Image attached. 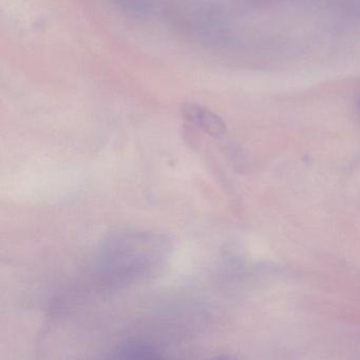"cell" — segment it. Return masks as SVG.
<instances>
[{
	"mask_svg": "<svg viewBox=\"0 0 360 360\" xmlns=\"http://www.w3.org/2000/svg\"><path fill=\"white\" fill-rule=\"evenodd\" d=\"M182 113L185 119L207 132L210 136H220L225 132V124L220 117L197 104H184Z\"/></svg>",
	"mask_w": 360,
	"mask_h": 360,
	"instance_id": "6da1fadb",
	"label": "cell"
},
{
	"mask_svg": "<svg viewBox=\"0 0 360 360\" xmlns=\"http://www.w3.org/2000/svg\"><path fill=\"white\" fill-rule=\"evenodd\" d=\"M117 358L122 359H145L157 358L158 349L153 343L144 340H127L120 343L115 349Z\"/></svg>",
	"mask_w": 360,
	"mask_h": 360,
	"instance_id": "7a4b0ae2",
	"label": "cell"
},
{
	"mask_svg": "<svg viewBox=\"0 0 360 360\" xmlns=\"http://www.w3.org/2000/svg\"><path fill=\"white\" fill-rule=\"evenodd\" d=\"M359 104H360V103H359Z\"/></svg>",
	"mask_w": 360,
	"mask_h": 360,
	"instance_id": "3957f363",
	"label": "cell"
}]
</instances>
